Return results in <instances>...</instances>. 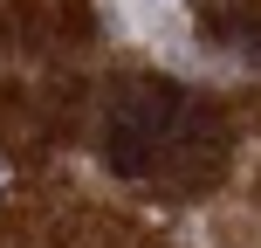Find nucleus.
Returning <instances> with one entry per match:
<instances>
[{
    "label": "nucleus",
    "instance_id": "obj_1",
    "mask_svg": "<svg viewBox=\"0 0 261 248\" xmlns=\"http://www.w3.org/2000/svg\"><path fill=\"white\" fill-rule=\"evenodd\" d=\"M186 118V104L165 90V83H130V90H117V104H110V118H103V159L117 172H151L158 166V152H165V138L179 131Z\"/></svg>",
    "mask_w": 261,
    "mask_h": 248
}]
</instances>
